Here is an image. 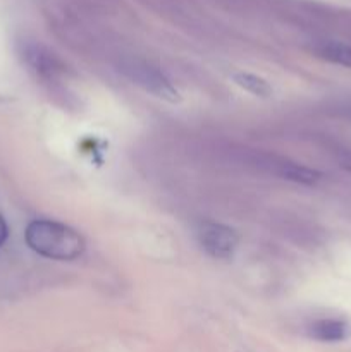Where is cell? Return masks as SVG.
I'll return each instance as SVG.
<instances>
[{
	"label": "cell",
	"instance_id": "obj_1",
	"mask_svg": "<svg viewBox=\"0 0 351 352\" xmlns=\"http://www.w3.org/2000/svg\"><path fill=\"white\" fill-rule=\"evenodd\" d=\"M24 239L31 251L48 260L71 261L81 256L85 251V239L81 234L55 220L38 219L30 222Z\"/></svg>",
	"mask_w": 351,
	"mask_h": 352
},
{
	"label": "cell",
	"instance_id": "obj_2",
	"mask_svg": "<svg viewBox=\"0 0 351 352\" xmlns=\"http://www.w3.org/2000/svg\"><path fill=\"white\" fill-rule=\"evenodd\" d=\"M120 72L126 76L127 79L138 85L140 88H143L145 91L151 93L157 98L165 100L169 103H176L181 100L178 89L172 86V82L169 81L167 76L162 71H158L153 65L147 64V62L141 60H127L120 65Z\"/></svg>",
	"mask_w": 351,
	"mask_h": 352
},
{
	"label": "cell",
	"instance_id": "obj_3",
	"mask_svg": "<svg viewBox=\"0 0 351 352\" xmlns=\"http://www.w3.org/2000/svg\"><path fill=\"white\" fill-rule=\"evenodd\" d=\"M196 236L202 250L213 260H231L240 244L236 230L215 222L200 223Z\"/></svg>",
	"mask_w": 351,
	"mask_h": 352
},
{
	"label": "cell",
	"instance_id": "obj_4",
	"mask_svg": "<svg viewBox=\"0 0 351 352\" xmlns=\"http://www.w3.org/2000/svg\"><path fill=\"white\" fill-rule=\"evenodd\" d=\"M21 57H23V60L26 62L28 67H30L34 74L47 79V81L55 79L58 72H61L62 65L58 64L57 58H55L47 48L41 47V45L26 41V43L21 45Z\"/></svg>",
	"mask_w": 351,
	"mask_h": 352
},
{
	"label": "cell",
	"instance_id": "obj_5",
	"mask_svg": "<svg viewBox=\"0 0 351 352\" xmlns=\"http://www.w3.org/2000/svg\"><path fill=\"white\" fill-rule=\"evenodd\" d=\"M351 333L350 323L341 318H320L308 325V336L320 342H341Z\"/></svg>",
	"mask_w": 351,
	"mask_h": 352
},
{
	"label": "cell",
	"instance_id": "obj_6",
	"mask_svg": "<svg viewBox=\"0 0 351 352\" xmlns=\"http://www.w3.org/2000/svg\"><path fill=\"white\" fill-rule=\"evenodd\" d=\"M277 174L281 175L282 179L286 181H292V182H298V184H306V186H312L315 182L320 181L322 174L313 168L305 167V165H298V164H292V162H282V164L277 165Z\"/></svg>",
	"mask_w": 351,
	"mask_h": 352
},
{
	"label": "cell",
	"instance_id": "obj_7",
	"mask_svg": "<svg viewBox=\"0 0 351 352\" xmlns=\"http://www.w3.org/2000/svg\"><path fill=\"white\" fill-rule=\"evenodd\" d=\"M233 81L240 88H243L244 91L251 93L255 96H260V98H268L274 93L272 86L260 76L248 74V72H236V74H233Z\"/></svg>",
	"mask_w": 351,
	"mask_h": 352
},
{
	"label": "cell",
	"instance_id": "obj_8",
	"mask_svg": "<svg viewBox=\"0 0 351 352\" xmlns=\"http://www.w3.org/2000/svg\"><path fill=\"white\" fill-rule=\"evenodd\" d=\"M319 55L332 64L343 65V67L351 69V47L341 41H327L317 48Z\"/></svg>",
	"mask_w": 351,
	"mask_h": 352
},
{
	"label": "cell",
	"instance_id": "obj_9",
	"mask_svg": "<svg viewBox=\"0 0 351 352\" xmlns=\"http://www.w3.org/2000/svg\"><path fill=\"white\" fill-rule=\"evenodd\" d=\"M337 162L341 167L351 174V151L350 150H339L337 151Z\"/></svg>",
	"mask_w": 351,
	"mask_h": 352
},
{
	"label": "cell",
	"instance_id": "obj_10",
	"mask_svg": "<svg viewBox=\"0 0 351 352\" xmlns=\"http://www.w3.org/2000/svg\"><path fill=\"white\" fill-rule=\"evenodd\" d=\"M7 237H9V227H7L6 219L0 215V248L3 246V243L7 241Z\"/></svg>",
	"mask_w": 351,
	"mask_h": 352
}]
</instances>
